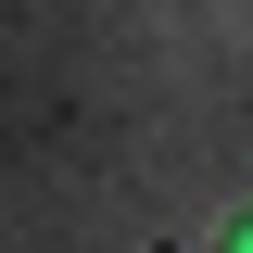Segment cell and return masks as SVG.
Returning <instances> with one entry per match:
<instances>
[{"mask_svg": "<svg viewBox=\"0 0 253 253\" xmlns=\"http://www.w3.org/2000/svg\"><path fill=\"white\" fill-rule=\"evenodd\" d=\"M215 253H253V203H241V215H228V228H215Z\"/></svg>", "mask_w": 253, "mask_h": 253, "instance_id": "cell-1", "label": "cell"}]
</instances>
